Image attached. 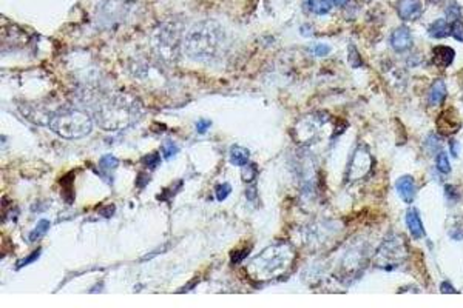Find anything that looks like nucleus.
Instances as JSON below:
<instances>
[{
	"label": "nucleus",
	"instance_id": "obj_12",
	"mask_svg": "<svg viewBox=\"0 0 463 308\" xmlns=\"http://www.w3.org/2000/svg\"><path fill=\"white\" fill-rule=\"evenodd\" d=\"M397 193L398 196L404 200V202H413L414 200V196H416V182L411 176H401L397 183Z\"/></svg>",
	"mask_w": 463,
	"mask_h": 308
},
{
	"label": "nucleus",
	"instance_id": "obj_9",
	"mask_svg": "<svg viewBox=\"0 0 463 308\" xmlns=\"http://www.w3.org/2000/svg\"><path fill=\"white\" fill-rule=\"evenodd\" d=\"M460 128V120L455 116L454 110H445L437 119V130L443 136H451Z\"/></svg>",
	"mask_w": 463,
	"mask_h": 308
},
{
	"label": "nucleus",
	"instance_id": "obj_13",
	"mask_svg": "<svg viewBox=\"0 0 463 308\" xmlns=\"http://www.w3.org/2000/svg\"><path fill=\"white\" fill-rule=\"evenodd\" d=\"M406 224H407V228L411 231L416 239H420L425 236V228H423V224H422V219L419 216V211L416 208H411L407 213H406Z\"/></svg>",
	"mask_w": 463,
	"mask_h": 308
},
{
	"label": "nucleus",
	"instance_id": "obj_18",
	"mask_svg": "<svg viewBox=\"0 0 463 308\" xmlns=\"http://www.w3.org/2000/svg\"><path fill=\"white\" fill-rule=\"evenodd\" d=\"M49 227H51V222H49V221H46V219H40V221L37 222V225L34 227V230L30 233L28 240H30V242H36V240L42 239V237H43V236L48 233Z\"/></svg>",
	"mask_w": 463,
	"mask_h": 308
},
{
	"label": "nucleus",
	"instance_id": "obj_3",
	"mask_svg": "<svg viewBox=\"0 0 463 308\" xmlns=\"http://www.w3.org/2000/svg\"><path fill=\"white\" fill-rule=\"evenodd\" d=\"M224 40V31L220 23L204 20L196 23L185 36L182 48L188 57L196 60L210 59L216 54Z\"/></svg>",
	"mask_w": 463,
	"mask_h": 308
},
{
	"label": "nucleus",
	"instance_id": "obj_33",
	"mask_svg": "<svg viewBox=\"0 0 463 308\" xmlns=\"http://www.w3.org/2000/svg\"><path fill=\"white\" fill-rule=\"evenodd\" d=\"M440 291L443 293V294H448V293H457V290L449 284V282H443L442 284V287H440Z\"/></svg>",
	"mask_w": 463,
	"mask_h": 308
},
{
	"label": "nucleus",
	"instance_id": "obj_16",
	"mask_svg": "<svg viewBox=\"0 0 463 308\" xmlns=\"http://www.w3.org/2000/svg\"><path fill=\"white\" fill-rule=\"evenodd\" d=\"M446 97V86L443 80H435L429 91V104L431 105H440Z\"/></svg>",
	"mask_w": 463,
	"mask_h": 308
},
{
	"label": "nucleus",
	"instance_id": "obj_26",
	"mask_svg": "<svg viewBox=\"0 0 463 308\" xmlns=\"http://www.w3.org/2000/svg\"><path fill=\"white\" fill-rule=\"evenodd\" d=\"M449 34L457 39L458 42H463V23L460 20H454L451 23V28H449Z\"/></svg>",
	"mask_w": 463,
	"mask_h": 308
},
{
	"label": "nucleus",
	"instance_id": "obj_19",
	"mask_svg": "<svg viewBox=\"0 0 463 308\" xmlns=\"http://www.w3.org/2000/svg\"><path fill=\"white\" fill-rule=\"evenodd\" d=\"M332 8L331 0H309V10L315 14H328Z\"/></svg>",
	"mask_w": 463,
	"mask_h": 308
},
{
	"label": "nucleus",
	"instance_id": "obj_2",
	"mask_svg": "<svg viewBox=\"0 0 463 308\" xmlns=\"http://www.w3.org/2000/svg\"><path fill=\"white\" fill-rule=\"evenodd\" d=\"M141 107L136 100L127 96H112L105 99L96 110V122L100 128L116 131L133 125L141 116Z\"/></svg>",
	"mask_w": 463,
	"mask_h": 308
},
{
	"label": "nucleus",
	"instance_id": "obj_30",
	"mask_svg": "<svg viewBox=\"0 0 463 308\" xmlns=\"http://www.w3.org/2000/svg\"><path fill=\"white\" fill-rule=\"evenodd\" d=\"M446 14H448V19H451L452 22H454V20H458V17H460V8H458L455 4H452V8L449 7L448 11H446Z\"/></svg>",
	"mask_w": 463,
	"mask_h": 308
},
{
	"label": "nucleus",
	"instance_id": "obj_6",
	"mask_svg": "<svg viewBox=\"0 0 463 308\" xmlns=\"http://www.w3.org/2000/svg\"><path fill=\"white\" fill-rule=\"evenodd\" d=\"M401 258H404L403 242H400L398 237H391L380 247V250L375 256V261L380 268L389 271L398 265Z\"/></svg>",
	"mask_w": 463,
	"mask_h": 308
},
{
	"label": "nucleus",
	"instance_id": "obj_20",
	"mask_svg": "<svg viewBox=\"0 0 463 308\" xmlns=\"http://www.w3.org/2000/svg\"><path fill=\"white\" fill-rule=\"evenodd\" d=\"M99 167L104 173H108V171H113L119 167V161L113 156V154H105V156L100 158Z\"/></svg>",
	"mask_w": 463,
	"mask_h": 308
},
{
	"label": "nucleus",
	"instance_id": "obj_32",
	"mask_svg": "<svg viewBox=\"0 0 463 308\" xmlns=\"http://www.w3.org/2000/svg\"><path fill=\"white\" fill-rule=\"evenodd\" d=\"M210 127H212V122H210V120H198V122H196V131H198L199 134H204Z\"/></svg>",
	"mask_w": 463,
	"mask_h": 308
},
{
	"label": "nucleus",
	"instance_id": "obj_10",
	"mask_svg": "<svg viewBox=\"0 0 463 308\" xmlns=\"http://www.w3.org/2000/svg\"><path fill=\"white\" fill-rule=\"evenodd\" d=\"M391 45L395 51H407L413 46V34L407 26H398L391 36Z\"/></svg>",
	"mask_w": 463,
	"mask_h": 308
},
{
	"label": "nucleus",
	"instance_id": "obj_5",
	"mask_svg": "<svg viewBox=\"0 0 463 308\" xmlns=\"http://www.w3.org/2000/svg\"><path fill=\"white\" fill-rule=\"evenodd\" d=\"M181 26L176 23H164L153 34V46L166 60H175L179 54Z\"/></svg>",
	"mask_w": 463,
	"mask_h": 308
},
{
	"label": "nucleus",
	"instance_id": "obj_17",
	"mask_svg": "<svg viewBox=\"0 0 463 308\" xmlns=\"http://www.w3.org/2000/svg\"><path fill=\"white\" fill-rule=\"evenodd\" d=\"M429 36L432 39H443L446 36H449V26L446 23V20L440 19L435 20L431 26H429Z\"/></svg>",
	"mask_w": 463,
	"mask_h": 308
},
{
	"label": "nucleus",
	"instance_id": "obj_1",
	"mask_svg": "<svg viewBox=\"0 0 463 308\" xmlns=\"http://www.w3.org/2000/svg\"><path fill=\"white\" fill-rule=\"evenodd\" d=\"M295 261V251L289 243H275L263 250L247 265V274L256 282H267L287 273Z\"/></svg>",
	"mask_w": 463,
	"mask_h": 308
},
{
	"label": "nucleus",
	"instance_id": "obj_34",
	"mask_svg": "<svg viewBox=\"0 0 463 308\" xmlns=\"http://www.w3.org/2000/svg\"><path fill=\"white\" fill-rule=\"evenodd\" d=\"M334 7H338V8H343L349 4V0H331Z\"/></svg>",
	"mask_w": 463,
	"mask_h": 308
},
{
	"label": "nucleus",
	"instance_id": "obj_27",
	"mask_svg": "<svg viewBox=\"0 0 463 308\" xmlns=\"http://www.w3.org/2000/svg\"><path fill=\"white\" fill-rule=\"evenodd\" d=\"M230 193H232L230 183H220V185H216V188H215V194H216V199H218V200H224L226 197H229Z\"/></svg>",
	"mask_w": 463,
	"mask_h": 308
},
{
	"label": "nucleus",
	"instance_id": "obj_23",
	"mask_svg": "<svg viewBox=\"0 0 463 308\" xmlns=\"http://www.w3.org/2000/svg\"><path fill=\"white\" fill-rule=\"evenodd\" d=\"M178 152H179V148H178V145L173 140H167L164 143V146H162V156H164V159L169 161V159L175 158Z\"/></svg>",
	"mask_w": 463,
	"mask_h": 308
},
{
	"label": "nucleus",
	"instance_id": "obj_4",
	"mask_svg": "<svg viewBox=\"0 0 463 308\" xmlns=\"http://www.w3.org/2000/svg\"><path fill=\"white\" fill-rule=\"evenodd\" d=\"M48 127L64 139H80L91 133L93 119L85 111L67 108L51 116Z\"/></svg>",
	"mask_w": 463,
	"mask_h": 308
},
{
	"label": "nucleus",
	"instance_id": "obj_14",
	"mask_svg": "<svg viewBox=\"0 0 463 308\" xmlns=\"http://www.w3.org/2000/svg\"><path fill=\"white\" fill-rule=\"evenodd\" d=\"M454 49L449 46H435L432 51V60L439 67H449L454 60Z\"/></svg>",
	"mask_w": 463,
	"mask_h": 308
},
{
	"label": "nucleus",
	"instance_id": "obj_15",
	"mask_svg": "<svg viewBox=\"0 0 463 308\" xmlns=\"http://www.w3.org/2000/svg\"><path fill=\"white\" fill-rule=\"evenodd\" d=\"M229 156H230L232 165H235V167H244L250 162L249 161L250 159V151L244 146H238V145L232 146Z\"/></svg>",
	"mask_w": 463,
	"mask_h": 308
},
{
	"label": "nucleus",
	"instance_id": "obj_22",
	"mask_svg": "<svg viewBox=\"0 0 463 308\" xmlns=\"http://www.w3.org/2000/svg\"><path fill=\"white\" fill-rule=\"evenodd\" d=\"M437 168L439 171H442L443 174H448L451 173V164H449V159H448V154L440 151L437 154Z\"/></svg>",
	"mask_w": 463,
	"mask_h": 308
},
{
	"label": "nucleus",
	"instance_id": "obj_7",
	"mask_svg": "<svg viewBox=\"0 0 463 308\" xmlns=\"http://www.w3.org/2000/svg\"><path fill=\"white\" fill-rule=\"evenodd\" d=\"M116 11H130V4L124 0H104L96 11L97 23L102 26H113L122 22L125 16L116 14Z\"/></svg>",
	"mask_w": 463,
	"mask_h": 308
},
{
	"label": "nucleus",
	"instance_id": "obj_11",
	"mask_svg": "<svg viewBox=\"0 0 463 308\" xmlns=\"http://www.w3.org/2000/svg\"><path fill=\"white\" fill-rule=\"evenodd\" d=\"M422 2L420 0H401L398 4V16L403 20H416L422 14Z\"/></svg>",
	"mask_w": 463,
	"mask_h": 308
},
{
	"label": "nucleus",
	"instance_id": "obj_28",
	"mask_svg": "<svg viewBox=\"0 0 463 308\" xmlns=\"http://www.w3.org/2000/svg\"><path fill=\"white\" fill-rule=\"evenodd\" d=\"M349 64H350V67H353V68H358L360 65H362V57H360L357 48L352 46V45L349 46Z\"/></svg>",
	"mask_w": 463,
	"mask_h": 308
},
{
	"label": "nucleus",
	"instance_id": "obj_29",
	"mask_svg": "<svg viewBox=\"0 0 463 308\" xmlns=\"http://www.w3.org/2000/svg\"><path fill=\"white\" fill-rule=\"evenodd\" d=\"M40 253H42V250L40 248H37L36 251H33L31 254H28L26 258L23 259V261H20L19 264H17V270L19 268H23V267H26L28 264H33L34 261H37L39 258H40Z\"/></svg>",
	"mask_w": 463,
	"mask_h": 308
},
{
	"label": "nucleus",
	"instance_id": "obj_31",
	"mask_svg": "<svg viewBox=\"0 0 463 308\" xmlns=\"http://www.w3.org/2000/svg\"><path fill=\"white\" fill-rule=\"evenodd\" d=\"M249 250H244V251H238V253H232V262L233 264H239L241 261H244V258L249 256Z\"/></svg>",
	"mask_w": 463,
	"mask_h": 308
},
{
	"label": "nucleus",
	"instance_id": "obj_25",
	"mask_svg": "<svg viewBox=\"0 0 463 308\" xmlns=\"http://www.w3.org/2000/svg\"><path fill=\"white\" fill-rule=\"evenodd\" d=\"M311 53L317 57H326L331 53V46L324 43H315L311 46Z\"/></svg>",
	"mask_w": 463,
	"mask_h": 308
},
{
	"label": "nucleus",
	"instance_id": "obj_21",
	"mask_svg": "<svg viewBox=\"0 0 463 308\" xmlns=\"http://www.w3.org/2000/svg\"><path fill=\"white\" fill-rule=\"evenodd\" d=\"M142 164H144L148 170L158 168L159 164H161V156H159V152H150V154H147V156L142 158Z\"/></svg>",
	"mask_w": 463,
	"mask_h": 308
},
{
	"label": "nucleus",
	"instance_id": "obj_24",
	"mask_svg": "<svg viewBox=\"0 0 463 308\" xmlns=\"http://www.w3.org/2000/svg\"><path fill=\"white\" fill-rule=\"evenodd\" d=\"M256 167L255 165H252L250 162L247 164V165H244L242 167V170H241V179L246 182V183H252L253 182V179H255V176H256Z\"/></svg>",
	"mask_w": 463,
	"mask_h": 308
},
{
	"label": "nucleus",
	"instance_id": "obj_8",
	"mask_svg": "<svg viewBox=\"0 0 463 308\" xmlns=\"http://www.w3.org/2000/svg\"><path fill=\"white\" fill-rule=\"evenodd\" d=\"M371 167H372V158H371L368 148L363 145L358 146L353 152L350 165H349V171H347L349 180H358V179L365 177L369 173Z\"/></svg>",
	"mask_w": 463,
	"mask_h": 308
}]
</instances>
